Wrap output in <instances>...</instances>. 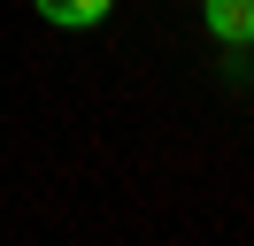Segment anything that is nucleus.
Returning a JSON list of instances; mask_svg holds the SVG:
<instances>
[{
	"mask_svg": "<svg viewBox=\"0 0 254 246\" xmlns=\"http://www.w3.org/2000/svg\"><path fill=\"white\" fill-rule=\"evenodd\" d=\"M39 15H47L54 31H93V23H108V8L116 0H31Z\"/></svg>",
	"mask_w": 254,
	"mask_h": 246,
	"instance_id": "2",
	"label": "nucleus"
},
{
	"mask_svg": "<svg viewBox=\"0 0 254 246\" xmlns=\"http://www.w3.org/2000/svg\"><path fill=\"white\" fill-rule=\"evenodd\" d=\"M200 23H208V39L216 46H254V0H200Z\"/></svg>",
	"mask_w": 254,
	"mask_h": 246,
	"instance_id": "1",
	"label": "nucleus"
}]
</instances>
